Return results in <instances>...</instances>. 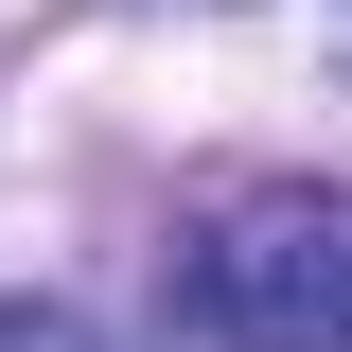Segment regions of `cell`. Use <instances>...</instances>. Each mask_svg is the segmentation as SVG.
<instances>
[{
    "label": "cell",
    "mask_w": 352,
    "mask_h": 352,
    "mask_svg": "<svg viewBox=\"0 0 352 352\" xmlns=\"http://www.w3.org/2000/svg\"><path fill=\"white\" fill-rule=\"evenodd\" d=\"M0 352H106V335H88L71 300H0Z\"/></svg>",
    "instance_id": "7a4b0ae2"
},
{
    "label": "cell",
    "mask_w": 352,
    "mask_h": 352,
    "mask_svg": "<svg viewBox=\"0 0 352 352\" xmlns=\"http://www.w3.org/2000/svg\"><path fill=\"white\" fill-rule=\"evenodd\" d=\"M176 300L212 352H352V194H247L194 229Z\"/></svg>",
    "instance_id": "6da1fadb"
}]
</instances>
